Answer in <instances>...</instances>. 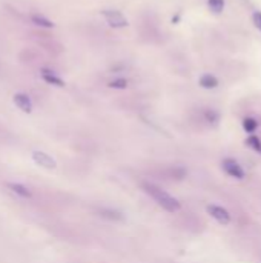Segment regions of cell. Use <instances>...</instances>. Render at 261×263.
<instances>
[{
	"mask_svg": "<svg viewBox=\"0 0 261 263\" xmlns=\"http://www.w3.org/2000/svg\"><path fill=\"white\" fill-rule=\"evenodd\" d=\"M143 188L146 191L149 196L156 200L163 209H166L168 212H177L181 209V203L171 196L169 192H166L164 189H161L157 185H152V183H143Z\"/></svg>",
	"mask_w": 261,
	"mask_h": 263,
	"instance_id": "6da1fadb",
	"label": "cell"
},
{
	"mask_svg": "<svg viewBox=\"0 0 261 263\" xmlns=\"http://www.w3.org/2000/svg\"><path fill=\"white\" fill-rule=\"evenodd\" d=\"M206 211H208V214L212 219L217 220L220 223V225H225L226 226V225H229L230 220H232L230 212L226 208L220 207V205H209V207L206 208Z\"/></svg>",
	"mask_w": 261,
	"mask_h": 263,
	"instance_id": "7a4b0ae2",
	"label": "cell"
},
{
	"mask_svg": "<svg viewBox=\"0 0 261 263\" xmlns=\"http://www.w3.org/2000/svg\"><path fill=\"white\" fill-rule=\"evenodd\" d=\"M31 159L34 160V163L37 165V167H40V168H45V169H55L57 168V162L45 151H33Z\"/></svg>",
	"mask_w": 261,
	"mask_h": 263,
	"instance_id": "3957f363",
	"label": "cell"
},
{
	"mask_svg": "<svg viewBox=\"0 0 261 263\" xmlns=\"http://www.w3.org/2000/svg\"><path fill=\"white\" fill-rule=\"evenodd\" d=\"M223 169L226 171V174H229L230 177H234V179H244V171L243 168L240 167V163L234 159H225L223 160Z\"/></svg>",
	"mask_w": 261,
	"mask_h": 263,
	"instance_id": "277c9868",
	"label": "cell"
},
{
	"mask_svg": "<svg viewBox=\"0 0 261 263\" xmlns=\"http://www.w3.org/2000/svg\"><path fill=\"white\" fill-rule=\"evenodd\" d=\"M103 17L106 19L108 25L112 28H123L128 25L126 17L119 11H103Z\"/></svg>",
	"mask_w": 261,
	"mask_h": 263,
	"instance_id": "5b68a950",
	"label": "cell"
},
{
	"mask_svg": "<svg viewBox=\"0 0 261 263\" xmlns=\"http://www.w3.org/2000/svg\"><path fill=\"white\" fill-rule=\"evenodd\" d=\"M14 103L18 110H22L26 114H30L33 111V102L30 99V95L25 94V93H17L14 95Z\"/></svg>",
	"mask_w": 261,
	"mask_h": 263,
	"instance_id": "8992f818",
	"label": "cell"
},
{
	"mask_svg": "<svg viewBox=\"0 0 261 263\" xmlns=\"http://www.w3.org/2000/svg\"><path fill=\"white\" fill-rule=\"evenodd\" d=\"M42 77H43L45 82L51 83V85H55V86H63L65 85V82L60 79V77L57 75L55 73L50 71V70H42Z\"/></svg>",
	"mask_w": 261,
	"mask_h": 263,
	"instance_id": "52a82bcc",
	"label": "cell"
},
{
	"mask_svg": "<svg viewBox=\"0 0 261 263\" xmlns=\"http://www.w3.org/2000/svg\"><path fill=\"white\" fill-rule=\"evenodd\" d=\"M8 188L11 189L14 194H17V196H20L23 199H30L31 197V191L28 189L26 187H23V185H20V183H9Z\"/></svg>",
	"mask_w": 261,
	"mask_h": 263,
	"instance_id": "ba28073f",
	"label": "cell"
},
{
	"mask_svg": "<svg viewBox=\"0 0 261 263\" xmlns=\"http://www.w3.org/2000/svg\"><path fill=\"white\" fill-rule=\"evenodd\" d=\"M200 85L203 88H206V90H212V88H217L218 86V80L215 79L214 75H210V74H205L200 79Z\"/></svg>",
	"mask_w": 261,
	"mask_h": 263,
	"instance_id": "9c48e42d",
	"label": "cell"
},
{
	"mask_svg": "<svg viewBox=\"0 0 261 263\" xmlns=\"http://www.w3.org/2000/svg\"><path fill=\"white\" fill-rule=\"evenodd\" d=\"M246 145L250 146V148H252L254 151H257L258 154H261V140L258 137H255V135H250V137H247Z\"/></svg>",
	"mask_w": 261,
	"mask_h": 263,
	"instance_id": "30bf717a",
	"label": "cell"
},
{
	"mask_svg": "<svg viewBox=\"0 0 261 263\" xmlns=\"http://www.w3.org/2000/svg\"><path fill=\"white\" fill-rule=\"evenodd\" d=\"M208 5L214 13H221L225 8V0H208Z\"/></svg>",
	"mask_w": 261,
	"mask_h": 263,
	"instance_id": "8fae6325",
	"label": "cell"
},
{
	"mask_svg": "<svg viewBox=\"0 0 261 263\" xmlns=\"http://www.w3.org/2000/svg\"><path fill=\"white\" fill-rule=\"evenodd\" d=\"M243 128L247 132H254L258 128V123H257L255 119H252V117H247V119L243 120Z\"/></svg>",
	"mask_w": 261,
	"mask_h": 263,
	"instance_id": "7c38bea8",
	"label": "cell"
},
{
	"mask_svg": "<svg viewBox=\"0 0 261 263\" xmlns=\"http://www.w3.org/2000/svg\"><path fill=\"white\" fill-rule=\"evenodd\" d=\"M33 22L38 26H46V28H52V22L48 20V19L42 17V16H33Z\"/></svg>",
	"mask_w": 261,
	"mask_h": 263,
	"instance_id": "4fadbf2b",
	"label": "cell"
},
{
	"mask_svg": "<svg viewBox=\"0 0 261 263\" xmlns=\"http://www.w3.org/2000/svg\"><path fill=\"white\" fill-rule=\"evenodd\" d=\"M109 86L115 88V90H124V88L128 86V82L124 80V79H115V80L109 82Z\"/></svg>",
	"mask_w": 261,
	"mask_h": 263,
	"instance_id": "5bb4252c",
	"label": "cell"
},
{
	"mask_svg": "<svg viewBox=\"0 0 261 263\" xmlns=\"http://www.w3.org/2000/svg\"><path fill=\"white\" fill-rule=\"evenodd\" d=\"M100 216H103V217H109V219H117V220H120L122 219V216L119 212H115V211H111V209H106V211H100Z\"/></svg>",
	"mask_w": 261,
	"mask_h": 263,
	"instance_id": "9a60e30c",
	"label": "cell"
},
{
	"mask_svg": "<svg viewBox=\"0 0 261 263\" xmlns=\"http://www.w3.org/2000/svg\"><path fill=\"white\" fill-rule=\"evenodd\" d=\"M254 23H255V26L261 31V14H255V16H254Z\"/></svg>",
	"mask_w": 261,
	"mask_h": 263,
	"instance_id": "2e32d148",
	"label": "cell"
}]
</instances>
